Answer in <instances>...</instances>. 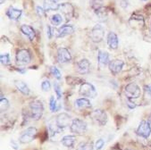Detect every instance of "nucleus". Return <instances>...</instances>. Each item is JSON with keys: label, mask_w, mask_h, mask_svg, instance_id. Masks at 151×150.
Here are the masks:
<instances>
[{"label": "nucleus", "mask_w": 151, "mask_h": 150, "mask_svg": "<svg viewBox=\"0 0 151 150\" xmlns=\"http://www.w3.org/2000/svg\"><path fill=\"white\" fill-rule=\"evenodd\" d=\"M29 113H31L32 119L35 120V121H39L42 117L44 113V106L41 101L40 100L32 101L29 104Z\"/></svg>", "instance_id": "obj_1"}, {"label": "nucleus", "mask_w": 151, "mask_h": 150, "mask_svg": "<svg viewBox=\"0 0 151 150\" xmlns=\"http://www.w3.org/2000/svg\"><path fill=\"white\" fill-rule=\"evenodd\" d=\"M87 129H88L87 123L83 120L79 118L73 119L70 125V131L74 135H82L87 131Z\"/></svg>", "instance_id": "obj_2"}, {"label": "nucleus", "mask_w": 151, "mask_h": 150, "mask_svg": "<svg viewBox=\"0 0 151 150\" xmlns=\"http://www.w3.org/2000/svg\"><path fill=\"white\" fill-rule=\"evenodd\" d=\"M79 93L87 98H95L98 95L96 88L89 82H83L81 85Z\"/></svg>", "instance_id": "obj_3"}, {"label": "nucleus", "mask_w": 151, "mask_h": 150, "mask_svg": "<svg viewBox=\"0 0 151 150\" xmlns=\"http://www.w3.org/2000/svg\"><path fill=\"white\" fill-rule=\"evenodd\" d=\"M90 118H91L93 123L99 126H105L107 123V115L104 110L96 109L91 113H90Z\"/></svg>", "instance_id": "obj_4"}, {"label": "nucleus", "mask_w": 151, "mask_h": 150, "mask_svg": "<svg viewBox=\"0 0 151 150\" xmlns=\"http://www.w3.org/2000/svg\"><path fill=\"white\" fill-rule=\"evenodd\" d=\"M37 134H38V131L35 127H29L21 134L19 138V141L22 144L31 143L36 139Z\"/></svg>", "instance_id": "obj_5"}, {"label": "nucleus", "mask_w": 151, "mask_h": 150, "mask_svg": "<svg viewBox=\"0 0 151 150\" xmlns=\"http://www.w3.org/2000/svg\"><path fill=\"white\" fill-rule=\"evenodd\" d=\"M124 93L126 95V98L129 99H137L141 95V89L134 82L129 83L126 85Z\"/></svg>", "instance_id": "obj_6"}, {"label": "nucleus", "mask_w": 151, "mask_h": 150, "mask_svg": "<svg viewBox=\"0 0 151 150\" xmlns=\"http://www.w3.org/2000/svg\"><path fill=\"white\" fill-rule=\"evenodd\" d=\"M90 39H91V40L95 43H99L103 40L104 39V36H105V29L104 27L98 23L96 24L92 29H91V32H90Z\"/></svg>", "instance_id": "obj_7"}, {"label": "nucleus", "mask_w": 151, "mask_h": 150, "mask_svg": "<svg viewBox=\"0 0 151 150\" xmlns=\"http://www.w3.org/2000/svg\"><path fill=\"white\" fill-rule=\"evenodd\" d=\"M15 61H16V64L19 65H28L32 61V55L28 49H20L16 53Z\"/></svg>", "instance_id": "obj_8"}, {"label": "nucleus", "mask_w": 151, "mask_h": 150, "mask_svg": "<svg viewBox=\"0 0 151 150\" xmlns=\"http://www.w3.org/2000/svg\"><path fill=\"white\" fill-rule=\"evenodd\" d=\"M71 120H72V118L68 113H59L55 118V124L57 125V127L60 130H64L65 128L71 125V123H72Z\"/></svg>", "instance_id": "obj_9"}, {"label": "nucleus", "mask_w": 151, "mask_h": 150, "mask_svg": "<svg viewBox=\"0 0 151 150\" xmlns=\"http://www.w3.org/2000/svg\"><path fill=\"white\" fill-rule=\"evenodd\" d=\"M136 132L139 136H140L144 139H147L151 134V127H150L149 122L145 121V120H142L139 123V127L137 128Z\"/></svg>", "instance_id": "obj_10"}, {"label": "nucleus", "mask_w": 151, "mask_h": 150, "mask_svg": "<svg viewBox=\"0 0 151 150\" xmlns=\"http://www.w3.org/2000/svg\"><path fill=\"white\" fill-rule=\"evenodd\" d=\"M56 58H57V61L59 64L64 65V64H67L71 61L72 55L68 49H66L65 47H60L57 50Z\"/></svg>", "instance_id": "obj_11"}, {"label": "nucleus", "mask_w": 151, "mask_h": 150, "mask_svg": "<svg viewBox=\"0 0 151 150\" xmlns=\"http://www.w3.org/2000/svg\"><path fill=\"white\" fill-rule=\"evenodd\" d=\"M124 65V62L123 61V60L114 59V60H113V61H110V63L108 65V68H109V71L111 72L112 74L117 75L119 72H122Z\"/></svg>", "instance_id": "obj_12"}, {"label": "nucleus", "mask_w": 151, "mask_h": 150, "mask_svg": "<svg viewBox=\"0 0 151 150\" xmlns=\"http://www.w3.org/2000/svg\"><path fill=\"white\" fill-rule=\"evenodd\" d=\"M76 71L80 74H87L90 71V63L88 59L83 58L76 64Z\"/></svg>", "instance_id": "obj_13"}, {"label": "nucleus", "mask_w": 151, "mask_h": 150, "mask_svg": "<svg viewBox=\"0 0 151 150\" xmlns=\"http://www.w3.org/2000/svg\"><path fill=\"white\" fill-rule=\"evenodd\" d=\"M59 10L62 12V14L65 16L66 20L69 21L73 18L74 14V7L70 3H64L60 5Z\"/></svg>", "instance_id": "obj_14"}, {"label": "nucleus", "mask_w": 151, "mask_h": 150, "mask_svg": "<svg viewBox=\"0 0 151 150\" xmlns=\"http://www.w3.org/2000/svg\"><path fill=\"white\" fill-rule=\"evenodd\" d=\"M109 63H110L109 54L106 51L99 50V52H98V64H99V67L103 68V67L108 65Z\"/></svg>", "instance_id": "obj_15"}, {"label": "nucleus", "mask_w": 151, "mask_h": 150, "mask_svg": "<svg viewBox=\"0 0 151 150\" xmlns=\"http://www.w3.org/2000/svg\"><path fill=\"white\" fill-rule=\"evenodd\" d=\"M74 32V28L72 25L69 24H65L59 27L57 29V36L56 38H63L67 35H71Z\"/></svg>", "instance_id": "obj_16"}, {"label": "nucleus", "mask_w": 151, "mask_h": 150, "mask_svg": "<svg viewBox=\"0 0 151 150\" xmlns=\"http://www.w3.org/2000/svg\"><path fill=\"white\" fill-rule=\"evenodd\" d=\"M106 41H107V45H108V47H109L110 49L115 50V49L118 48V46H119V39H118L117 35H116L114 32H110L107 34Z\"/></svg>", "instance_id": "obj_17"}, {"label": "nucleus", "mask_w": 151, "mask_h": 150, "mask_svg": "<svg viewBox=\"0 0 151 150\" xmlns=\"http://www.w3.org/2000/svg\"><path fill=\"white\" fill-rule=\"evenodd\" d=\"M22 14V11L21 9H17L14 6H10L6 10V16L10 20H13V21H18L21 18Z\"/></svg>", "instance_id": "obj_18"}, {"label": "nucleus", "mask_w": 151, "mask_h": 150, "mask_svg": "<svg viewBox=\"0 0 151 150\" xmlns=\"http://www.w3.org/2000/svg\"><path fill=\"white\" fill-rule=\"evenodd\" d=\"M74 106L79 110L88 109V108H91V106H92L91 103H90V101L87 98H81L76 99L74 102Z\"/></svg>", "instance_id": "obj_19"}, {"label": "nucleus", "mask_w": 151, "mask_h": 150, "mask_svg": "<svg viewBox=\"0 0 151 150\" xmlns=\"http://www.w3.org/2000/svg\"><path fill=\"white\" fill-rule=\"evenodd\" d=\"M21 32H22L24 35H26L31 41H33V40H34L35 36H36V32H35L34 29H33L32 26L27 25V24L22 25V26H21Z\"/></svg>", "instance_id": "obj_20"}, {"label": "nucleus", "mask_w": 151, "mask_h": 150, "mask_svg": "<svg viewBox=\"0 0 151 150\" xmlns=\"http://www.w3.org/2000/svg\"><path fill=\"white\" fill-rule=\"evenodd\" d=\"M129 22L134 28H136V27L140 28V27H143L145 25V22H144L143 16L142 15H139V14H133V15H132Z\"/></svg>", "instance_id": "obj_21"}, {"label": "nucleus", "mask_w": 151, "mask_h": 150, "mask_svg": "<svg viewBox=\"0 0 151 150\" xmlns=\"http://www.w3.org/2000/svg\"><path fill=\"white\" fill-rule=\"evenodd\" d=\"M14 85L16 87V88L18 89V90L24 96H29V93H31V90H29V88L28 87V85L22 81V80H15L14 81Z\"/></svg>", "instance_id": "obj_22"}, {"label": "nucleus", "mask_w": 151, "mask_h": 150, "mask_svg": "<svg viewBox=\"0 0 151 150\" xmlns=\"http://www.w3.org/2000/svg\"><path fill=\"white\" fill-rule=\"evenodd\" d=\"M43 7L47 11H56L59 10L60 4H57L55 0H44L43 3Z\"/></svg>", "instance_id": "obj_23"}, {"label": "nucleus", "mask_w": 151, "mask_h": 150, "mask_svg": "<svg viewBox=\"0 0 151 150\" xmlns=\"http://www.w3.org/2000/svg\"><path fill=\"white\" fill-rule=\"evenodd\" d=\"M75 140H76V137L74 135H66L62 138L61 142L65 147L71 148L74 146Z\"/></svg>", "instance_id": "obj_24"}, {"label": "nucleus", "mask_w": 151, "mask_h": 150, "mask_svg": "<svg viewBox=\"0 0 151 150\" xmlns=\"http://www.w3.org/2000/svg\"><path fill=\"white\" fill-rule=\"evenodd\" d=\"M10 106V104H9V101L7 98H4L3 94L1 93V98H0V110H1V112H5L6 111Z\"/></svg>", "instance_id": "obj_25"}, {"label": "nucleus", "mask_w": 151, "mask_h": 150, "mask_svg": "<svg viewBox=\"0 0 151 150\" xmlns=\"http://www.w3.org/2000/svg\"><path fill=\"white\" fill-rule=\"evenodd\" d=\"M94 146L91 142H81L78 145L76 150H93Z\"/></svg>", "instance_id": "obj_26"}, {"label": "nucleus", "mask_w": 151, "mask_h": 150, "mask_svg": "<svg viewBox=\"0 0 151 150\" xmlns=\"http://www.w3.org/2000/svg\"><path fill=\"white\" fill-rule=\"evenodd\" d=\"M50 22L51 23L54 25V26H58L62 23L63 22V17L61 14H53L50 18Z\"/></svg>", "instance_id": "obj_27"}, {"label": "nucleus", "mask_w": 151, "mask_h": 150, "mask_svg": "<svg viewBox=\"0 0 151 150\" xmlns=\"http://www.w3.org/2000/svg\"><path fill=\"white\" fill-rule=\"evenodd\" d=\"M95 13H96V14L98 15V17L99 18V20L101 22H104V21H106L107 19V11L104 6L101 7L100 9L95 11Z\"/></svg>", "instance_id": "obj_28"}, {"label": "nucleus", "mask_w": 151, "mask_h": 150, "mask_svg": "<svg viewBox=\"0 0 151 150\" xmlns=\"http://www.w3.org/2000/svg\"><path fill=\"white\" fill-rule=\"evenodd\" d=\"M49 108H50V111L52 113H55L60 109V106H58V104L56 102V99L53 96L50 97V99H49Z\"/></svg>", "instance_id": "obj_29"}, {"label": "nucleus", "mask_w": 151, "mask_h": 150, "mask_svg": "<svg viewBox=\"0 0 151 150\" xmlns=\"http://www.w3.org/2000/svg\"><path fill=\"white\" fill-rule=\"evenodd\" d=\"M0 61H1V64L5 66L9 65L11 64V59H10L9 54H2L0 55Z\"/></svg>", "instance_id": "obj_30"}, {"label": "nucleus", "mask_w": 151, "mask_h": 150, "mask_svg": "<svg viewBox=\"0 0 151 150\" xmlns=\"http://www.w3.org/2000/svg\"><path fill=\"white\" fill-rule=\"evenodd\" d=\"M50 72H51V74H52L56 80H60L62 79V74H61V72H60V71H59L55 66H51V67H50Z\"/></svg>", "instance_id": "obj_31"}, {"label": "nucleus", "mask_w": 151, "mask_h": 150, "mask_svg": "<svg viewBox=\"0 0 151 150\" xmlns=\"http://www.w3.org/2000/svg\"><path fill=\"white\" fill-rule=\"evenodd\" d=\"M91 7L97 11L103 7V0H92L91 1Z\"/></svg>", "instance_id": "obj_32"}, {"label": "nucleus", "mask_w": 151, "mask_h": 150, "mask_svg": "<svg viewBox=\"0 0 151 150\" xmlns=\"http://www.w3.org/2000/svg\"><path fill=\"white\" fill-rule=\"evenodd\" d=\"M54 90H55V95L57 97V99H61V98H62V89H61V87H60V85L57 82L54 83Z\"/></svg>", "instance_id": "obj_33"}, {"label": "nucleus", "mask_w": 151, "mask_h": 150, "mask_svg": "<svg viewBox=\"0 0 151 150\" xmlns=\"http://www.w3.org/2000/svg\"><path fill=\"white\" fill-rule=\"evenodd\" d=\"M51 88V83L49 80H44L42 83H41V89L44 91V92H47L50 90Z\"/></svg>", "instance_id": "obj_34"}, {"label": "nucleus", "mask_w": 151, "mask_h": 150, "mask_svg": "<svg viewBox=\"0 0 151 150\" xmlns=\"http://www.w3.org/2000/svg\"><path fill=\"white\" fill-rule=\"evenodd\" d=\"M104 146H105V141H104V139H98V140L96 141L94 146H95L96 150H101V149L103 148Z\"/></svg>", "instance_id": "obj_35"}, {"label": "nucleus", "mask_w": 151, "mask_h": 150, "mask_svg": "<svg viewBox=\"0 0 151 150\" xmlns=\"http://www.w3.org/2000/svg\"><path fill=\"white\" fill-rule=\"evenodd\" d=\"M144 92H145V95L147 97H148L149 98H151V84L146 85L144 87Z\"/></svg>", "instance_id": "obj_36"}, {"label": "nucleus", "mask_w": 151, "mask_h": 150, "mask_svg": "<svg viewBox=\"0 0 151 150\" xmlns=\"http://www.w3.org/2000/svg\"><path fill=\"white\" fill-rule=\"evenodd\" d=\"M36 13L39 16L42 17V16H45L46 14V10L44 9V7H41V6H37L36 7Z\"/></svg>", "instance_id": "obj_37"}, {"label": "nucleus", "mask_w": 151, "mask_h": 150, "mask_svg": "<svg viewBox=\"0 0 151 150\" xmlns=\"http://www.w3.org/2000/svg\"><path fill=\"white\" fill-rule=\"evenodd\" d=\"M127 106L130 109H134L137 106V105L134 102H132V99H129V98H127Z\"/></svg>", "instance_id": "obj_38"}, {"label": "nucleus", "mask_w": 151, "mask_h": 150, "mask_svg": "<svg viewBox=\"0 0 151 150\" xmlns=\"http://www.w3.org/2000/svg\"><path fill=\"white\" fill-rule=\"evenodd\" d=\"M47 38H48L49 39H50L52 38V36H53L52 28H51V26H49V25L47 26Z\"/></svg>", "instance_id": "obj_39"}, {"label": "nucleus", "mask_w": 151, "mask_h": 150, "mask_svg": "<svg viewBox=\"0 0 151 150\" xmlns=\"http://www.w3.org/2000/svg\"><path fill=\"white\" fill-rule=\"evenodd\" d=\"M17 71H18V72H22V73H23V72H25V71H24V70H22V68H19V69H17Z\"/></svg>", "instance_id": "obj_40"}, {"label": "nucleus", "mask_w": 151, "mask_h": 150, "mask_svg": "<svg viewBox=\"0 0 151 150\" xmlns=\"http://www.w3.org/2000/svg\"><path fill=\"white\" fill-rule=\"evenodd\" d=\"M5 1H6V0H0V4H1V5H2V4H4V2H5Z\"/></svg>", "instance_id": "obj_41"}, {"label": "nucleus", "mask_w": 151, "mask_h": 150, "mask_svg": "<svg viewBox=\"0 0 151 150\" xmlns=\"http://www.w3.org/2000/svg\"><path fill=\"white\" fill-rule=\"evenodd\" d=\"M148 122H149V124H150V127H151V118H150V120H149Z\"/></svg>", "instance_id": "obj_42"}, {"label": "nucleus", "mask_w": 151, "mask_h": 150, "mask_svg": "<svg viewBox=\"0 0 151 150\" xmlns=\"http://www.w3.org/2000/svg\"><path fill=\"white\" fill-rule=\"evenodd\" d=\"M141 1H147V0H141Z\"/></svg>", "instance_id": "obj_43"}, {"label": "nucleus", "mask_w": 151, "mask_h": 150, "mask_svg": "<svg viewBox=\"0 0 151 150\" xmlns=\"http://www.w3.org/2000/svg\"><path fill=\"white\" fill-rule=\"evenodd\" d=\"M150 29H151V22H150Z\"/></svg>", "instance_id": "obj_44"}, {"label": "nucleus", "mask_w": 151, "mask_h": 150, "mask_svg": "<svg viewBox=\"0 0 151 150\" xmlns=\"http://www.w3.org/2000/svg\"><path fill=\"white\" fill-rule=\"evenodd\" d=\"M114 150H120V149H114Z\"/></svg>", "instance_id": "obj_45"}, {"label": "nucleus", "mask_w": 151, "mask_h": 150, "mask_svg": "<svg viewBox=\"0 0 151 150\" xmlns=\"http://www.w3.org/2000/svg\"><path fill=\"white\" fill-rule=\"evenodd\" d=\"M55 1H57V0H55Z\"/></svg>", "instance_id": "obj_46"}]
</instances>
